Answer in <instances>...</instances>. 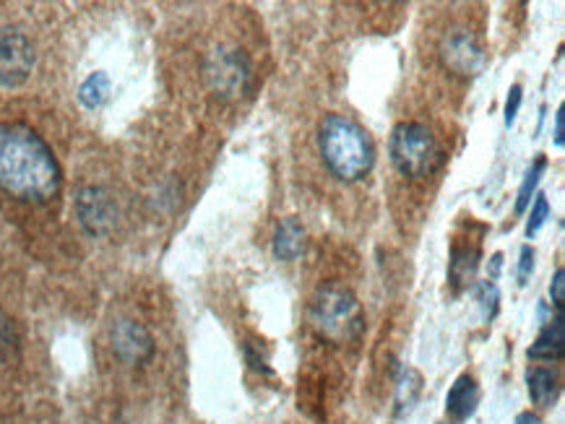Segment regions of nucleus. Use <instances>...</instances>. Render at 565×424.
I'll list each match as a JSON object with an SVG mask.
<instances>
[{
  "instance_id": "obj_1",
  "label": "nucleus",
  "mask_w": 565,
  "mask_h": 424,
  "mask_svg": "<svg viewBox=\"0 0 565 424\" xmlns=\"http://www.w3.org/2000/svg\"><path fill=\"white\" fill-rule=\"evenodd\" d=\"M0 190L35 203L50 201L61 190L56 154L22 123H0Z\"/></svg>"
},
{
  "instance_id": "obj_2",
  "label": "nucleus",
  "mask_w": 565,
  "mask_h": 424,
  "mask_svg": "<svg viewBox=\"0 0 565 424\" xmlns=\"http://www.w3.org/2000/svg\"><path fill=\"white\" fill-rule=\"evenodd\" d=\"M318 149H321L326 167L344 183L363 180L376 164L373 141L365 134L363 125L339 112L323 117L321 128H318Z\"/></svg>"
},
{
  "instance_id": "obj_3",
  "label": "nucleus",
  "mask_w": 565,
  "mask_h": 424,
  "mask_svg": "<svg viewBox=\"0 0 565 424\" xmlns=\"http://www.w3.org/2000/svg\"><path fill=\"white\" fill-rule=\"evenodd\" d=\"M310 326L331 344L355 341L365 328L363 304L355 291L336 282L318 287L310 300Z\"/></svg>"
},
{
  "instance_id": "obj_4",
  "label": "nucleus",
  "mask_w": 565,
  "mask_h": 424,
  "mask_svg": "<svg viewBox=\"0 0 565 424\" xmlns=\"http://www.w3.org/2000/svg\"><path fill=\"white\" fill-rule=\"evenodd\" d=\"M389 154L394 167L412 180L430 177L443 162V151L433 130L422 123H398L391 134Z\"/></svg>"
},
{
  "instance_id": "obj_5",
  "label": "nucleus",
  "mask_w": 565,
  "mask_h": 424,
  "mask_svg": "<svg viewBox=\"0 0 565 424\" xmlns=\"http://www.w3.org/2000/svg\"><path fill=\"white\" fill-rule=\"evenodd\" d=\"M206 84L222 99H237L245 95L250 82V63L241 50L217 48L206 58Z\"/></svg>"
},
{
  "instance_id": "obj_6",
  "label": "nucleus",
  "mask_w": 565,
  "mask_h": 424,
  "mask_svg": "<svg viewBox=\"0 0 565 424\" xmlns=\"http://www.w3.org/2000/svg\"><path fill=\"white\" fill-rule=\"evenodd\" d=\"M35 48L24 32L13 26H0V86L13 89L22 86L35 68Z\"/></svg>"
},
{
  "instance_id": "obj_7",
  "label": "nucleus",
  "mask_w": 565,
  "mask_h": 424,
  "mask_svg": "<svg viewBox=\"0 0 565 424\" xmlns=\"http://www.w3.org/2000/svg\"><path fill=\"white\" fill-rule=\"evenodd\" d=\"M441 58L445 68L454 71L456 76H477V73L484 68V63H488L480 39L467 29L451 32V35L443 39Z\"/></svg>"
},
{
  "instance_id": "obj_8",
  "label": "nucleus",
  "mask_w": 565,
  "mask_h": 424,
  "mask_svg": "<svg viewBox=\"0 0 565 424\" xmlns=\"http://www.w3.org/2000/svg\"><path fill=\"white\" fill-rule=\"evenodd\" d=\"M76 216L89 235H105V232L115 227L118 207L108 190L97 188V185H89V188L78 190Z\"/></svg>"
},
{
  "instance_id": "obj_9",
  "label": "nucleus",
  "mask_w": 565,
  "mask_h": 424,
  "mask_svg": "<svg viewBox=\"0 0 565 424\" xmlns=\"http://www.w3.org/2000/svg\"><path fill=\"white\" fill-rule=\"evenodd\" d=\"M112 349L123 362L138 364L151 354L155 344H151L149 331L133 321H118L112 326Z\"/></svg>"
},
{
  "instance_id": "obj_10",
  "label": "nucleus",
  "mask_w": 565,
  "mask_h": 424,
  "mask_svg": "<svg viewBox=\"0 0 565 424\" xmlns=\"http://www.w3.org/2000/svg\"><path fill=\"white\" fill-rule=\"evenodd\" d=\"M477 403H480V386L471 375L456 377V383L451 386L449 396H445V412L451 414L454 422H467L475 414Z\"/></svg>"
},
{
  "instance_id": "obj_11",
  "label": "nucleus",
  "mask_w": 565,
  "mask_h": 424,
  "mask_svg": "<svg viewBox=\"0 0 565 424\" xmlns=\"http://www.w3.org/2000/svg\"><path fill=\"white\" fill-rule=\"evenodd\" d=\"M563 354H565V317H563V310H557L553 321L542 328L540 339L529 347V357H535V360H561Z\"/></svg>"
},
{
  "instance_id": "obj_12",
  "label": "nucleus",
  "mask_w": 565,
  "mask_h": 424,
  "mask_svg": "<svg viewBox=\"0 0 565 424\" xmlns=\"http://www.w3.org/2000/svg\"><path fill=\"white\" fill-rule=\"evenodd\" d=\"M305 248V229L295 216H287L279 222L274 232V255L279 261H297Z\"/></svg>"
},
{
  "instance_id": "obj_13",
  "label": "nucleus",
  "mask_w": 565,
  "mask_h": 424,
  "mask_svg": "<svg viewBox=\"0 0 565 424\" xmlns=\"http://www.w3.org/2000/svg\"><path fill=\"white\" fill-rule=\"evenodd\" d=\"M527 386L529 396L537 407L550 409L557 401V394H561V386H557V375L548 367H531L527 373Z\"/></svg>"
},
{
  "instance_id": "obj_14",
  "label": "nucleus",
  "mask_w": 565,
  "mask_h": 424,
  "mask_svg": "<svg viewBox=\"0 0 565 424\" xmlns=\"http://www.w3.org/2000/svg\"><path fill=\"white\" fill-rule=\"evenodd\" d=\"M477 266H480V250L477 248H458L454 245V253H451V282L454 287H464V284H471L477 274Z\"/></svg>"
},
{
  "instance_id": "obj_15",
  "label": "nucleus",
  "mask_w": 565,
  "mask_h": 424,
  "mask_svg": "<svg viewBox=\"0 0 565 424\" xmlns=\"http://www.w3.org/2000/svg\"><path fill=\"white\" fill-rule=\"evenodd\" d=\"M108 95H110V78H108V73H102V71L91 73V76L82 84V89H78V99H82L84 108H89V110L102 108Z\"/></svg>"
},
{
  "instance_id": "obj_16",
  "label": "nucleus",
  "mask_w": 565,
  "mask_h": 424,
  "mask_svg": "<svg viewBox=\"0 0 565 424\" xmlns=\"http://www.w3.org/2000/svg\"><path fill=\"white\" fill-rule=\"evenodd\" d=\"M422 390V377L417 370L407 367L402 373V377H398V386H396V412L404 414L409 412L412 403L417 401V396H420Z\"/></svg>"
},
{
  "instance_id": "obj_17",
  "label": "nucleus",
  "mask_w": 565,
  "mask_h": 424,
  "mask_svg": "<svg viewBox=\"0 0 565 424\" xmlns=\"http://www.w3.org/2000/svg\"><path fill=\"white\" fill-rule=\"evenodd\" d=\"M544 167H548V162H544V157H540L527 170V177H524V185H521V190H518V198H516V214H524V211H527V207L531 203V194H535Z\"/></svg>"
},
{
  "instance_id": "obj_18",
  "label": "nucleus",
  "mask_w": 565,
  "mask_h": 424,
  "mask_svg": "<svg viewBox=\"0 0 565 424\" xmlns=\"http://www.w3.org/2000/svg\"><path fill=\"white\" fill-rule=\"evenodd\" d=\"M475 297L480 302L484 321H493L498 315V302H501V295H498V287L493 282H480L475 287Z\"/></svg>"
},
{
  "instance_id": "obj_19",
  "label": "nucleus",
  "mask_w": 565,
  "mask_h": 424,
  "mask_svg": "<svg viewBox=\"0 0 565 424\" xmlns=\"http://www.w3.org/2000/svg\"><path fill=\"white\" fill-rule=\"evenodd\" d=\"M550 216V203L544 196H537L535 207H531V214H529V222H527V235L535 237L537 232L544 227V222H548Z\"/></svg>"
},
{
  "instance_id": "obj_20",
  "label": "nucleus",
  "mask_w": 565,
  "mask_h": 424,
  "mask_svg": "<svg viewBox=\"0 0 565 424\" xmlns=\"http://www.w3.org/2000/svg\"><path fill=\"white\" fill-rule=\"evenodd\" d=\"M531 271H535V248L531 245H524L521 248V258H518V284H527Z\"/></svg>"
},
{
  "instance_id": "obj_21",
  "label": "nucleus",
  "mask_w": 565,
  "mask_h": 424,
  "mask_svg": "<svg viewBox=\"0 0 565 424\" xmlns=\"http://www.w3.org/2000/svg\"><path fill=\"white\" fill-rule=\"evenodd\" d=\"M518 108H521V86L514 84L508 91V99H505V125H508V128L516 121Z\"/></svg>"
},
{
  "instance_id": "obj_22",
  "label": "nucleus",
  "mask_w": 565,
  "mask_h": 424,
  "mask_svg": "<svg viewBox=\"0 0 565 424\" xmlns=\"http://www.w3.org/2000/svg\"><path fill=\"white\" fill-rule=\"evenodd\" d=\"M550 295H553V302L557 310H563V302H565V271L557 269L555 271V279L550 284Z\"/></svg>"
},
{
  "instance_id": "obj_23",
  "label": "nucleus",
  "mask_w": 565,
  "mask_h": 424,
  "mask_svg": "<svg viewBox=\"0 0 565 424\" xmlns=\"http://www.w3.org/2000/svg\"><path fill=\"white\" fill-rule=\"evenodd\" d=\"M563 136H565V110L561 104V108H557V112H555V146H561V149L565 144Z\"/></svg>"
},
{
  "instance_id": "obj_24",
  "label": "nucleus",
  "mask_w": 565,
  "mask_h": 424,
  "mask_svg": "<svg viewBox=\"0 0 565 424\" xmlns=\"http://www.w3.org/2000/svg\"><path fill=\"white\" fill-rule=\"evenodd\" d=\"M516 424H542V420H540V416H537V414L524 412V414L516 416Z\"/></svg>"
}]
</instances>
